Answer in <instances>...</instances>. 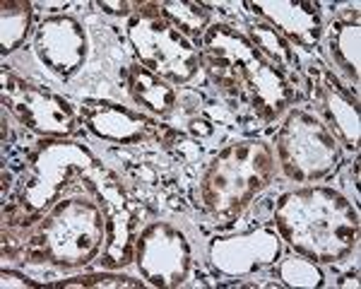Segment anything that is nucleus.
I'll return each mask as SVG.
<instances>
[{"mask_svg":"<svg viewBox=\"0 0 361 289\" xmlns=\"http://www.w3.org/2000/svg\"><path fill=\"white\" fill-rule=\"evenodd\" d=\"M159 13L161 17H169L178 32H185L190 37H200V32L209 22L207 8L197 3H161Z\"/></svg>","mask_w":361,"mask_h":289,"instance_id":"obj_19","label":"nucleus"},{"mask_svg":"<svg viewBox=\"0 0 361 289\" xmlns=\"http://www.w3.org/2000/svg\"><path fill=\"white\" fill-rule=\"evenodd\" d=\"M87 152L75 144L68 142H56V147L42 149L39 157H34V178L29 190H25V205L32 207L37 205L39 195L44 190L42 207L58 193L61 183H66L75 171H80V166L85 164Z\"/></svg>","mask_w":361,"mask_h":289,"instance_id":"obj_10","label":"nucleus"},{"mask_svg":"<svg viewBox=\"0 0 361 289\" xmlns=\"http://www.w3.org/2000/svg\"><path fill=\"white\" fill-rule=\"evenodd\" d=\"M282 169L292 181L306 183L325 176L337 161L335 135L318 118L296 111L287 118L277 135Z\"/></svg>","mask_w":361,"mask_h":289,"instance_id":"obj_6","label":"nucleus"},{"mask_svg":"<svg viewBox=\"0 0 361 289\" xmlns=\"http://www.w3.org/2000/svg\"><path fill=\"white\" fill-rule=\"evenodd\" d=\"M3 287H34V282L25 280L17 273H3Z\"/></svg>","mask_w":361,"mask_h":289,"instance_id":"obj_23","label":"nucleus"},{"mask_svg":"<svg viewBox=\"0 0 361 289\" xmlns=\"http://www.w3.org/2000/svg\"><path fill=\"white\" fill-rule=\"evenodd\" d=\"M275 159L263 142H238L212 161L202 178V202L214 215H236L270 183Z\"/></svg>","mask_w":361,"mask_h":289,"instance_id":"obj_3","label":"nucleus"},{"mask_svg":"<svg viewBox=\"0 0 361 289\" xmlns=\"http://www.w3.org/2000/svg\"><path fill=\"white\" fill-rule=\"evenodd\" d=\"M320 104H323L325 113H328L333 130H337L340 140L347 147H357L359 144V109L354 106L352 99H347L345 92L337 90L330 82L320 85Z\"/></svg>","mask_w":361,"mask_h":289,"instance_id":"obj_14","label":"nucleus"},{"mask_svg":"<svg viewBox=\"0 0 361 289\" xmlns=\"http://www.w3.org/2000/svg\"><path fill=\"white\" fill-rule=\"evenodd\" d=\"M128 37L142 66L154 75L176 85L195 78L200 56L185 42L183 34L161 17L159 5H140V13L128 22Z\"/></svg>","mask_w":361,"mask_h":289,"instance_id":"obj_5","label":"nucleus"},{"mask_svg":"<svg viewBox=\"0 0 361 289\" xmlns=\"http://www.w3.org/2000/svg\"><path fill=\"white\" fill-rule=\"evenodd\" d=\"M277 227L299 253L318 263H335L357 244L359 217L330 188H304L277 202Z\"/></svg>","mask_w":361,"mask_h":289,"instance_id":"obj_2","label":"nucleus"},{"mask_svg":"<svg viewBox=\"0 0 361 289\" xmlns=\"http://www.w3.org/2000/svg\"><path fill=\"white\" fill-rule=\"evenodd\" d=\"M104 239V219L99 207L87 200H63L42 222L32 239V258H49L58 265L87 263Z\"/></svg>","mask_w":361,"mask_h":289,"instance_id":"obj_4","label":"nucleus"},{"mask_svg":"<svg viewBox=\"0 0 361 289\" xmlns=\"http://www.w3.org/2000/svg\"><path fill=\"white\" fill-rule=\"evenodd\" d=\"M5 102L32 130L49 135H68L75 130V113L70 104L44 87L25 85L5 75Z\"/></svg>","mask_w":361,"mask_h":289,"instance_id":"obj_8","label":"nucleus"},{"mask_svg":"<svg viewBox=\"0 0 361 289\" xmlns=\"http://www.w3.org/2000/svg\"><path fill=\"white\" fill-rule=\"evenodd\" d=\"M282 277L289 282V285H301V287L320 285L318 270L313 268L308 260H299V258H289L287 263L282 265Z\"/></svg>","mask_w":361,"mask_h":289,"instance_id":"obj_20","label":"nucleus"},{"mask_svg":"<svg viewBox=\"0 0 361 289\" xmlns=\"http://www.w3.org/2000/svg\"><path fill=\"white\" fill-rule=\"evenodd\" d=\"M99 8L106 10V13H114V15H128L133 8H137L135 3H99Z\"/></svg>","mask_w":361,"mask_h":289,"instance_id":"obj_22","label":"nucleus"},{"mask_svg":"<svg viewBox=\"0 0 361 289\" xmlns=\"http://www.w3.org/2000/svg\"><path fill=\"white\" fill-rule=\"evenodd\" d=\"M277 253L279 241L267 229L241 236V239H224L222 244H214L212 248L214 263L224 273H246L258 265H267Z\"/></svg>","mask_w":361,"mask_h":289,"instance_id":"obj_12","label":"nucleus"},{"mask_svg":"<svg viewBox=\"0 0 361 289\" xmlns=\"http://www.w3.org/2000/svg\"><path fill=\"white\" fill-rule=\"evenodd\" d=\"M253 46L263 54L267 61L272 63L275 68L282 70H294V63H296V56L292 51V46L287 44V39L272 27H253Z\"/></svg>","mask_w":361,"mask_h":289,"instance_id":"obj_17","label":"nucleus"},{"mask_svg":"<svg viewBox=\"0 0 361 289\" xmlns=\"http://www.w3.org/2000/svg\"><path fill=\"white\" fill-rule=\"evenodd\" d=\"M37 54L42 63L58 75H73L80 70L87 54V39L82 27L73 17H51L37 32Z\"/></svg>","mask_w":361,"mask_h":289,"instance_id":"obj_9","label":"nucleus"},{"mask_svg":"<svg viewBox=\"0 0 361 289\" xmlns=\"http://www.w3.org/2000/svg\"><path fill=\"white\" fill-rule=\"evenodd\" d=\"M137 265L157 287L180 285L190 265L183 234L169 224H152L137 241Z\"/></svg>","mask_w":361,"mask_h":289,"instance_id":"obj_7","label":"nucleus"},{"mask_svg":"<svg viewBox=\"0 0 361 289\" xmlns=\"http://www.w3.org/2000/svg\"><path fill=\"white\" fill-rule=\"evenodd\" d=\"M90 128L102 137L116 142H137L152 135L154 123L145 121L142 116L128 111V109L114 106V104H97L85 111Z\"/></svg>","mask_w":361,"mask_h":289,"instance_id":"obj_13","label":"nucleus"},{"mask_svg":"<svg viewBox=\"0 0 361 289\" xmlns=\"http://www.w3.org/2000/svg\"><path fill=\"white\" fill-rule=\"evenodd\" d=\"M56 287H140V282H133L130 277H109V275H97V277H78V280L61 282Z\"/></svg>","mask_w":361,"mask_h":289,"instance_id":"obj_21","label":"nucleus"},{"mask_svg":"<svg viewBox=\"0 0 361 289\" xmlns=\"http://www.w3.org/2000/svg\"><path fill=\"white\" fill-rule=\"evenodd\" d=\"M250 8L260 17L277 27L279 34L289 37L299 46L311 49L320 39V17L316 5L311 3H294V0H270V3H253Z\"/></svg>","mask_w":361,"mask_h":289,"instance_id":"obj_11","label":"nucleus"},{"mask_svg":"<svg viewBox=\"0 0 361 289\" xmlns=\"http://www.w3.org/2000/svg\"><path fill=\"white\" fill-rule=\"evenodd\" d=\"M359 42H361V29L359 25H340L333 27V39H330V49H333L335 61L354 82L359 80Z\"/></svg>","mask_w":361,"mask_h":289,"instance_id":"obj_16","label":"nucleus"},{"mask_svg":"<svg viewBox=\"0 0 361 289\" xmlns=\"http://www.w3.org/2000/svg\"><path fill=\"white\" fill-rule=\"evenodd\" d=\"M29 10L32 5L29 3H15V0H5L3 3V22H0V46L3 51H15L20 46L22 39L27 37V27H29Z\"/></svg>","mask_w":361,"mask_h":289,"instance_id":"obj_18","label":"nucleus"},{"mask_svg":"<svg viewBox=\"0 0 361 289\" xmlns=\"http://www.w3.org/2000/svg\"><path fill=\"white\" fill-rule=\"evenodd\" d=\"M128 85H130L133 99L154 113H169L176 104V92L161 82L159 75H154L147 68H130Z\"/></svg>","mask_w":361,"mask_h":289,"instance_id":"obj_15","label":"nucleus"},{"mask_svg":"<svg viewBox=\"0 0 361 289\" xmlns=\"http://www.w3.org/2000/svg\"><path fill=\"white\" fill-rule=\"evenodd\" d=\"M200 58L224 94L248 104L265 121L277 118L294 99V90L284 73H279L248 37L234 29L224 25L207 29Z\"/></svg>","mask_w":361,"mask_h":289,"instance_id":"obj_1","label":"nucleus"}]
</instances>
